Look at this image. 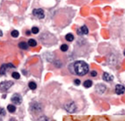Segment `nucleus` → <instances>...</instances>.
<instances>
[{"label": "nucleus", "instance_id": "nucleus-28", "mask_svg": "<svg viewBox=\"0 0 125 121\" xmlns=\"http://www.w3.org/2000/svg\"><path fill=\"white\" fill-rule=\"evenodd\" d=\"M124 56H125V50H124Z\"/></svg>", "mask_w": 125, "mask_h": 121}, {"label": "nucleus", "instance_id": "nucleus-22", "mask_svg": "<svg viewBox=\"0 0 125 121\" xmlns=\"http://www.w3.org/2000/svg\"><path fill=\"white\" fill-rule=\"evenodd\" d=\"M38 121H49V120L48 117L43 116H41L40 118L38 120Z\"/></svg>", "mask_w": 125, "mask_h": 121}, {"label": "nucleus", "instance_id": "nucleus-20", "mask_svg": "<svg viewBox=\"0 0 125 121\" xmlns=\"http://www.w3.org/2000/svg\"><path fill=\"white\" fill-rule=\"evenodd\" d=\"M60 49H61L62 52H66V51L68 50V46H67V45H66V44L62 45L60 46Z\"/></svg>", "mask_w": 125, "mask_h": 121}, {"label": "nucleus", "instance_id": "nucleus-16", "mask_svg": "<svg viewBox=\"0 0 125 121\" xmlns=\"http://www.w3.org/2000/svg\"><path fill=\"white\" fill-rule=\"evenodd\" d=\"M28 87L31 90H35V89H36V88H37V84H36L35 82L31 81V82H29V84H28Z\"/></svg>", "mask_w": 125, "mask_h": 121}, {"label": "nucleus", "instance_id": "nucleus-21", "mask_svg": "<svg viewBox=\"0 0 125 121\" xmlns=\"http://www.w3.org/2000/svg\"><path fill=\"white\" fill-rule=\"evenodd\" d=\"M38 31L39 30L37 27H33L32 28H31V33H33V34H38Z\"/></svg>", "mask_w": 125, "mask_h": 121}, {"label": "nucleus", "instance_id": "nucleus-17", "mask_svg": "<svg viewBox=\"0 0 125 121\" xmlns=\"http://www.w3.org/2000/svg\"><path fill=\"white\" fill-rule=\"evenodd\" d=\"M92 81H90V80H87V81H85L84 82V86L85 88H87L92 87Z\"/></svg>", "mask_w": 125, "mask_h": 121}, {"label": "nucleus", "instance_id": "nucleus-6", "mask_svg": "<svg viewBox=\"0 0 125 121\" xmlns=\"http://www.w3.org/2000/svg\"><path fill=\"white\" fill-rule=\"evenodd\" d=\"M33 14L38 19H43L45 17L44 11L42 9H34L33 10Z\"/></svg>", "mask_w": 125, "mask_h": 121}, {"label": "nucleus", "instance_id": "nucleus-19", "mask_svg": "<svg viewBox=\"0 0 125 121\" xmlns=\"http://www.w3.org/2000/svg\"><path fill=\"white\" fill-rule=\"evenodd\" d=\"M11 36L13 37V38H17L19 36V32L17 30H13L11 32Z\"/></svg>", "mask_w": 125, "mask_h": 121}, {"label": "nucleus", "instance_id": "nucleus-4", "mask_svg": "<svg viewBox=\"0 0 125 121\" xmlns=\"http://www.w3.org/2000/svg\"><path fill=\"white\" fill-rule=\"evenodd\" d=\"M11 68H15V66L13 65L12 63L3 64L1 66V68H0V74H2V75H4V74H6L7 70H10Z\"/></svg>", "mask_w": 125, "mask_h": 121}, {"label": "nucleus", "instance_id": "nucleus-27", "mask_svg": "<svg viewBox=\"0 0 125 121\" xmlns=\"http://www.w3.org/2000/svg\"><path fill=\"white\" fill-rule=\"evenodd\" d=\"M1 36H2V31L0 30V37H1Z\"/></svg>", "mask_w": 125, "mask_h": 121}, {"label": "nucleus", "instance_id": "nucleus-25", "mask_svg": "<svg viewBox=\"0 0 125 121\" xmlns=\"http://www.w3.org/2000/svg\"><path fill=\"white\" fill-rule=\"evenodd\" d=\"M96 75H97V72L96 71H92L91 72V76H92V77H96Z\"/></svg>", "mask_w": 125, "mask_h": 121}, {"label": "nucleus", "instance_id": "nucleus-18", "mask_svg": "<svg viewBox=\"0 0 125 121\" xmlns=\"http://www.w3.org/2000/svg\"><path fill=\"white\" fill-rule=\"evenodd\" d=\"M12 77H13L14 79L18 80V79H20V77H21V74H20L18 72H13L12 73Z\"/></svg>", "mask_w": 125, "mask_h": 121}, {"label": "nucleus", "instance_id": "nucleus-8", "mask_svg": "<svg viewBox=\"0 0 125 121\" xmlns=\"http://www.w3.org/2000/svg\"><path fill=\"white\" fill-rule=\"evenodd\" d=\"M115 91L117 95H122L125 92V88L124 86L121 85V84H117L115 87Z\"/></svg>", "mask_w": 125, "mask_h": 121}, {"label": "nucleus", "instance_id": "nucleus-24", "mask_svg": "<svg viewBox=\"0 0 125 121\" xmlns=\"http://www.w3.org/2000/svg\"><path fill=\"white\" fill-rule=\"evenodd\" d=\"M74 84H75L76 85H80V84H81V81H80V80H78V79L74 80Z\"/></svg>", "mask_w": 125, "mask_h": 121}, {"label": "nucleus", "instance_id": "nucleus-9", "mask_svg": "<svg viewBox=\"0 0 125 121\" xmlns=\"http://www.w3.org/2000/svg\"><path fill=\"white\" fill-rule=\"evenodd\" d=\"M103 79L105 81H107V82H110V81H113V77L110 74H109L108 73L105 72L103 75Z\"/></svg>", "mask_w": 125, "mask_h": 121}, {"label": "nucleus", "instance_id": "nucleus-26", "mask_svg": "<svg viewBox=\"0 0 125 121\" xmlns=\"http://www.w3.org/2000/svg\"><path fill=\"white\" fill-rule=\"evenodd\" d=\"M26 34H27V35H29V34H30L31 33H30V31H29V30H27V32H26Z\"/></svg>", "mask_w": 125, "mask_h": 121}, {"label": "nucleus", "instance_id": "nucleus-1", "mask_svg": "<svg viewBox=\"0 0 125 121\" xmlns=\"http://www.w3.org/2000/svg\"><path fill=\"white\" fill-rule=\"evenodd\" d=\"M73 70L76 74L84 76L88 72V65L84 61H77L73 63Z\"/></svg>", "mask_w": 125, "mask_h": 121}, {"label": "nucleus", "instance_id": "nucleus-14", "mask_svg": "<svg viewBox=\"0 0 125 121\" xmlns=\"http://www.w3.org/2000/svg\"><path fill=\"white\" fill-rule=\"evenodd\" d=\"M7 109H8V111H9L11 113H13L16 111V106L14 105H9L7 106Z\"/></svg>", "mask_w": 125, "mask_h": 121}, {"label": "nucleus", "instance_id": "nucleus-29", "mask_svg": "<svg viewBox=\"0 0 125 121\" xmlns=\"http://www.w3.org/2000/svg\"><path fill=\"white\" fill-rule=\"evenodd\" d=\"M0 121H2V120H1V119H0Z\"/></svg>", "mask_w": 125, "mask_h": 121}, {"label": "nucleus", "instance_id": "nucleus-10", "mask_svg": "<svg viewBox=\"0 0 125 121\" xmlns=\"http://www.w3.org/2000/svg\"><path fill=\"white\" fill-rule=\"evenodd\" d=\"M88 33V29L86 26H82L80 30H78V34H87Z\"/></svg>", "mask_w": 125, "mask_h": 121}, {"label": "nucleus", "instance_id": "nucleus-5", "mask_svg": "<svg viewBox=\"0 0 125 121\" xmlns=\"http://www.w3.org/2000/svg\"><path fill=\"white\" fill-rule=\"evenodd\" d=\"M11 101L15 105H21L22 103V97L18 94H15V95L12 96Z\"/></svg>", "mask_w": 125, "mask_h": 121}, {"label": "nucleus", "instance_id": "nucleus-2", "mask_svg": "<svg viewBox=\"0 0 125 121\" xmlns=\"http://www.w3.org/2000/svg\"><path fill=\"white\" fill-rule=\"evenodd\" d=\"M65 109L68 112H75L77 110V106L73 101H70V102L65 105Z\"/></svg>", "mask_w": 125, "mask_h": 121}, {"label": "nucleus", "instance_id": "nucleus-23", "mask_svg": "<svg viewBox=\"0 0 125 121\" xmlns=\"http://www.w3.org/2000/svg\"><path fill=\"white\" fill-rule=\"evenodd\" d=\"M6 115V111L3 108H0V116H4Z\"/></svg>", "mask_w": 125, "mask_h": 121}, {"label": "nucleus", "instance_id": "nucleus-11", "mask_svg": "<svg viewBox=\"0 0 125 121\" xmlns=\"http://www.w3.org/2000/svg\"><path fill=\"white\" fill-rule=\"evenodd\" d=\"M31 109H32L33 110L35 111V112H38V111H41L42 110L41 105H39L38 103H37V102L34 103V105H32V106H31Z\"/></svg>", "mask_w": 125, "mask_h": 121}, {"label": "nucleus", "instance_id": "nucleus-15", "mask_svg": "<svg viewBox=\"0 0 125 121\" xmlns=\"http://www.w3.org/2000/svg\"><path fill=\"white\" fill-rule=\"evenodd\" d=\"M65 38H66V40L67 41H73V39H74L73 35L72 34H70V33L66 34Z\"/></svg>", "mask_w": 125, "mask_h": 121}, {"label": "nucleus", "instance_id": "nucleus-12", "mask_svg": "<svg viewBox=\"0 0 125 121\" xmlns=\"http://www.w3.org/2000/svg\"><path fill=\"white\" fill-rule=\"evenodd\" d=\"M28 44H27V42H24V41H21L19 43V47L21 48V49H23V50H27L28 49Z\"/></svg>", "mask_w": 125, "mask_h": 121}, {"label": "nucleus", "instance_id": "nucleus-13", "mask_svg": "<svg viewBox=\"0 0 125 121\" xmlns=\"http://www.w3.org/2000/svg\"><path fill=\"white\" fill-rule=\"evenodd\" d=\"M27 44H28V45L31 46V47H35L37 45V41H35L34 39H29Z\"/></svg>", "mask_w": 125, "mask_h": 121}, {"label": "nucleus", "instance_id": "nucleus-7", "mask_svg": "<svg viewBox=\"0 0 125 121\" xmlns=\"http://www.w3.org/2000/svg\"><path fill=\"white\" fill-rule=\"evenodd\" d=\"M105 90H106V87H105V85H104L103 84H97L95 87V91L98 94H99V95H103V94L105 91Z\"/></svg>", "mask_w": 125, "mask_h": 121}, {"label": "nucleus", "instance_id": "nucleus-3", "mask_svg": "<svg viewBox=\"0 0 125 121\" xmlns=\"http://www.w3.org/2000/svg\"><path fill=\"white\" fill-rule=\"evenodd\" d=\"M13 85V81H3L0 84V89L2 91H7L8 89H10L12 86Z\"/></svg>", "mask_w": 125, "mask_h": 121}]
</instances>
